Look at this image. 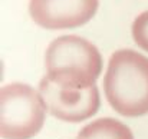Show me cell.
I'll use <instances>...</instances> for the list:
<instances>
[{"mask_svg":"<svg viewBox=\"0 0 148 139\" xmlns=\"http://www.w3.org/2000/svg\"><path fill=\"white\" fill-rule=\"evenodd\" d=\"M134 40L141 49L148 52V12L141 13L132 23Z\"/></svg>","mask_w":148,"mask_h":139,"instance_id":"7","label":"cell"},{"mask_svg":"<svg viewBox=\"0 0 148 139\" xmlns=\"http://www.w3.org/2000/svg\"><path fill=\"white\" fill-rule=\"evenodd\" d=\"M78 139H79V138H78Z\"/></svg>","mask_w":148,"mask_h":139,"instance_id":"8","label":"cell"},{"mask_svg":"<svg viewBox=\"0 0 148 139\" xmlns=\"http://www.w3.org/2000/svg\"><path fill=\"white\" fill-rule=\"evenodd\" d=\"M99 0H30L29 13L45 29H71L88 23Z\"/></svg>","mask_w":148,"mask_h":139,"instance_id":"5","label":"cell"},{"mask_svg":"<svg viewBox=\"0 0 148 139\" xmlns=\"http://www.w3.org/2000/svg\"><path fill=\"white\" fill-rule=\"evenodd\" d=\"M79 139H134L131 129L116 119L101 118L81 129Z\"/></svg>","mask_w":148,"mask_h":139,"instance_id":"6","label":"cell"},{"mask_svg":"<svg viewBox=\"0 0 148 139\" xmlns=\"http://www.w3.org/2000/svg\"><path fill=\"white\" fill-rule=\"evenodd\" d=\"M39 93L50 113L65 122H82L94 116L99 109V92L97 85L86 89H63L42 78Z\"/></svg>","mask_w":148,"mask_h":139,"instance_id":"4","label":"cell"},{"mask_svg":"<svg viewBox=\"0 0 148 139\" xmlns=\"http://www.w3.org/2000/svg\"><path fill=\"white\" fill-rule=\"evenodd\" d=\"M46 78L63 89H86L95 85L102 70L97 47L79 36H60L49 45L45 56Z\"/></svg>","mask_w":148,"mask_h":139,"instance_id":"2","label":"cell"},{"mask_svg":"<svg viewBox=\"0 0 148 139\" xmlns=\"http://www.w3.org/2000/svg\"><path fill=\"white\" fill-rule=\"evenodd\" d=\"M46 105L32 86L10 83L0 91V134L3 139H30L43 126Z\"/></svg>","mask_w":148,"mask_h":139,"instance_id":"3","label":"cell"},{"mask_svg":"<svg viewBox=\"0 0 148 139\" xmlns=\"http://www.w3.org/2000/svg\"><path fill=\"white\" fill-rule=\"evenodd\" d=\"M105 96L114 110L128 118L148 113V57L131 49L115 52L103 79Z\"/></svg>","mask_w":148,"mask_h":139,"instance_id":"1","label":"cell"}]
</instances>
